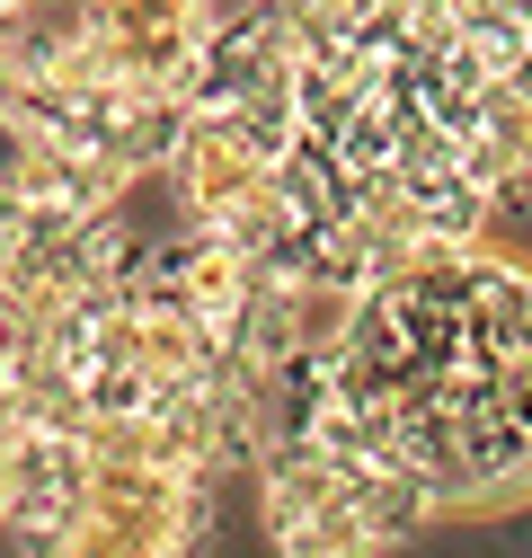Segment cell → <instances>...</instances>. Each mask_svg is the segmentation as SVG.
Wrapping results in <instances>:
<instances>
[{
  "label": "cell",
  "instance_id": "obj_1",
  "mask_svg": "<svg viewBox=\"0 0 532 558\" xmlns=\"http://www.w3.org/2000/svg\"><path fill=\"white\" fill-rule=\"evenodd\" d=\"M285 160L257 143V133L240 124V116H222V107H195L186 124H178V143H169V186H178V214H186V231H205V222H222L240 195H257L266 178H276Z\"/></svg>",
  "mask_w": 532,
  "mask_h": 558
},
{
  "label": "cell",
  "instance_id": "obj_2",
  "mask_svg": "<svg viewBox=\"0 0 532 558\" xmlns=\"http://www.w3.org/2000/svg\"><path fill=\"white\" fill-rule=\"evenodd\" d=\"M27 470H36V444L0 426V541L27 523Z\"/></svg>",
  "mask_w": 532,
  "mask_h": 558
}]
</instances>
